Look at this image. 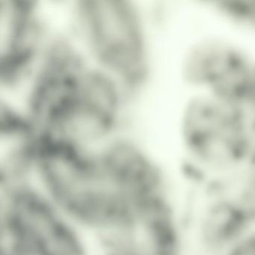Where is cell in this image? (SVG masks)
Segmentation results:
<instances>
[{"label":"cell","mask_w":255,"mask_h":255,"mask_svg":"<svg viewBox=\"0 0 255 255\" xmlns=\"http://www.w3.org/2000/svg\"><path fill=\"white\" fill-rule=\"evenodd\" d=\"M255 230V217L226 188L211 183L195 225V235L207 255H217Z\"/></svg>","instance_id":"obj_3"},{"label":"cell","mask_w":255,"mask_h":255,"mask_svg":"<svg viewBox=\"0 0 255 255\" xmlns=\"http://www.w3.org/2000/svg\"><path fill=\"white\" fill-rule=\"evenodd\" d=\"M2 255H85L74 225L47 200L21 193L6 200Z\"/></svg>","instance_id":"obj_2"},{"label":"cell","mask_w":255,"mask_h":255,"mask_svg":"<svg viewBox=\"0 0 255 255\" xmlns=\"http://www.w3.org/2000/svg\"><path fill=\"white\" fill-rule=\"evenodd\" d=\"M217 255H255V230Z\"/></svg>","instance_id":"obj_5"},{"label":"cell","mask_w":255,"mask_h":255,"mask_svg":"<svg viewBox=\"0 0 255 255\" xmlns=\"http://www.w3.org/2000/svg\"><path fill=\"white\" fill-rule=\"evenodd\" d=\"M223 8L231 15L249 23H255V1H230L222 3Z\"/></svg>","instance_id":"obj_4"},{"label":"cell","mask_w":255,"mask_h":255,"mask_svg":"<svg viewBox=\"0 0 255 255\" xmlns=\"http://www.w3.org/2000/svg\"><path fill=\"white\" fill-rule=\"evenodd\" d=\"M67 5L63 29L82 54L137 95L150 69L141 5L132 0H75Z\"/></svg>","instance_id":"obj_1"}]
</instances>
